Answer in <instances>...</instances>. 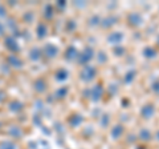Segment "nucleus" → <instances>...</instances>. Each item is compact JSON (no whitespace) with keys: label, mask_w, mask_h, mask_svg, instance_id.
<instances>
[{"label":"nucleus","mask_w":159,"mask_h":149,"mask_svg":"<svg viewBox=\"0 0 159 149\" xmlns=\"http://www.w3.org/2000/svg\"><path fill=\"white\" fill-rule=\"evenodd\" d=\"M97 74V69L94 68L93 65H85L81 72V80L82 81H92Z\"/></svg>","instance_id":"nucleus-1"},{"label":"nucleus","mask_w":159,"mask_h":149,"mask_svg":"<svg viewBox=\"0 0 159 149\" xmlns=\"http://www.w3.org/2000/svg\"><path fill=\"white\" fill-rule=\"evenodd\" d=\"M93 55H94L93 48L86 47L81 53H78V63L80 64H88L93 59Z\"/></svg>","instance_id":"nucleus-2"},{"label":"nucleus","mask_w":159,"mask_h":149,"mask_svg":"<svg viewBox=\"0 0 159 149\" xmlns=\"http://www.w3.org/2000/svg\"><path fill=\"white\" fill-rule=\"evenodd\" d=\"M102 93H103V88L101 84H97L96 87H93L90 89V97L93 101H98L99 99L102 97Z\"/></svg>","instance_id":"nucleus-3"},{"label":"nucleus","mask_w":159,"mask_h":149,"mask_svg":"<svg viewBox=\"0 0 159 149\" xmlns=\"http://www.w3.org/2000/svg\"><path fill=\"white\" fill-rule=\"evenodd\" d=\"M154 113H155V107L151 105V104H147V105H145L142 108V112L141 115L143 118H146V120H150V118L154 116Z\"/></svg>","instance_id":"nucleus-4"},{"label":"nucleus","mask_w":159,"mask_h":149,"mask_svg":"<svg viewBox=\"0 0 159 149\" xmlns=\"http://www.w3.org/2000/svg\"><path fill=\"white\" fill-rule=\"evenodd\" d=\"M45 55L48 57H51V59H53V57H56L57 56V53H58V48L54 46V44H52V43H48L47 46H45Z\"/></svg>","instance_id":"nucleus-5"},{"label":"nucleus","mask_w":159,"mask_h":149,"mask_svg":"<svg viewBox=\"0 0 159 149\" xmlns=\"http://www.w3.org/2000/svg\"><path fill=\"white\" fill-rule=\"evenodd\" d=\"M129 22H130V26L139 27L143 23V17L139 13H131L130 16H129Z\"/></svg>","instance_id":"nucleus-6"},{"label":"nucleus","mask_w":159,"mask_h":149,"mask_svg":"<svg viewBox=\"0 0 159 149\" xmlns=\"http://www.w3.org/2000/svg\"><path fill=\"white\" fill-rule=\"evenodd\" d=\"M122 39H123V35H122V33H119V32H113L111 35H109L107 40H109V43L118 46V44L122 41Z\"/></svg>","instance_id":"nucleus-7"},{"label":"nucleus","mask_w":159,"mask_h":149,"mask_svg":"<svg viewBox=\"0 0 159 149\" xmlns=\"http://www.w3.org/2000/svg\"><path fill=\"white\" fill-rule=\"evenodd\" d=\"M6 47L9 49V51H12V52H16V51H19L17 41L15 40L13 37H11V36L6 39Z\"/></svg>","instance_id":"nucleus-8"},{"label":"nucleus","mask_w":159,"mask_h":149,"mask_svg":"<svg viewBox=\"0 0 159 149\" xmlns=\"http://www.w3.org/2000/svg\"><path fill=\"white\" fill-rule=\"evenodd\" d=\"M122 133H123V127L122 125H116V127L111 129L110 136L114 138V140H118V138L122 136Z\"/></svg>","instance_id":"nucleus-9"},{"label":"nucleus","mask_w":159,"mask_h":149,"mask_svg":"<svg viewBox=\"0 0 159 149\" xmlns=\"http://www.w3.org/2000/svg\"><path fill=\"white\" fill-rule=\"evenodd\" d=\"M8 63H9V65L17 67V68H20V67L23 65V61L20 60V59L16 56V55H11V56L8 57Z\"/></svg>","instance_id":"nucleus-10"},{"label":"nucleus","mask_w":159,"mask_h":149,"mask_svg":"<svg viewBox=\"0 0 159 149\" xmlns=\"http://www.w3.org/2000/svg\"><path fill=\"white\" fill-rule=\"evenodd\" d=\"M116 22H117V19L114 17V16H109L106 19H103V20H101V27L102 28H109V27L114 26Z\"/></svg>","instance_id":"nucleus-11"},{"label":"nucleus","mask_w":159,"mask_h":149,"mask_svg":"<svg viewBox=\"0 0 159 149\" xmlns=\"http://www.w3.org/2000/svg\"><path fill=\"white\" fill-rule=\"evenodd\" d=\"M65 57H66V60H73V59L78 57V52H77V49L74 48V47H69V48L66 49V55H65Z\"/></svg>","instance_id":"nucleus-12"},{"label":"nucleus","mask_w":159,"mask_h":149,"mask_svg":"<svg viewBox=\"0 0 159 149\" xmlns=\"http://www.w3.org/2000/svg\"><path fill=\"white\" fill-rule=\"evenodd\" d=\"M36 32H37V36L40 37V39H43L45 35L48 33V28H47V26L44 23H41V24H39L37 26V28H36Z\"/></svg>","instance_id":"nucleus-13"},{"label":"nucleus","mask_w":159,"mask_h":149,"mask_svg":"<svg viewBox=\"0 0 159 149\" xmlns=\"http://www.w3.org/2000/svg\"><path fill=\"white\" fill-rule=\"evenodd\" d=\"M45 87H47V84L43 79H39V80L34 83V89H36L37 92H44L45 91Z\"/></svg>","instance_id":"nucleus-14"},{"label":"nucleus","mask_w":159,"mask_h":149,"mask_svg":"<svg viewBox=\"0 0 159 149\" xmlns=\"http://www.w3.org/2000/svg\"><path fill=\"white\" fill-rule=\"evenodd\" d=\"M81 123H82V117L80 115H74V116H72L70 118H69V124H70L72 127H77Z\"/></svg>","instance_id":"nucleus-15"},{"label":"nucleus","mask_w":159,"mask_h":149,"mask_svg":"<svg viewBox=\"0 0 159 149\" xmlns=\"http://www.w3.org/2000/svg\"><path fill=\"white\" fill-rule=\"evenodd\" d=\"M143 55H145L147 59H152L157 56V51L151 47H147V48H145V51H143Z\"/></svg>","instance_id":"nucleus-16"},{"label":"nucleus","mask_w":159,"mask_h":149,"mask_svg":"<svg viewBox=\"0 0 159 149\" xmlns=\"http://www.w3.org/2000/svg\"><path fill=\"white\" fill-rule=\"evenodd\" d=\"M68 76H69V73H68V71H65V69H60V71L56 73V79L60 80V81L66 80Z\"/></svg>","instance_id":"nucleus-17"},{"label":"nucleus","mask_w":159,"mask_h":149,"mask_svg":"<svg viewBox=\"0 0 159 149\" xmlns=\"http://www.w3.org/2000/svg\"><path fill=\"white\" fill-rule=\"evenodd\" d=\"M29 55H31L29 57H31L33 61H36V60H39V59L41 57V51H40V49H37V48H33Z\"/></svg>","instance_id":"nucleus-18"},{"label":"nucleus","mask_w":159,"mask_h":149,"mask_svg":"<svg viewBox=\"0 0 159 149\" xmlns=\"http://www.w3.org/2000/svg\"><path fill=\"white\" fill-rule=\"evenodd\" d=\"M139 137H141V140H143V141H148L151 138V133L145 128V129H142V131H141V135H139Z\"/></svg>","instance_id":"nucleus-19"},{"label":"nucleus","mask_w":159,"mask_h":149,"mask_svg":"<svg viewBox=\"0 0 159 149\" xmlns=\"http://www.w3.org/2000/svg\"><path fill=\"white\" fill-rule=\"evenodd\" d=\"M66 92H68V88H61V89H58L57 91V97H60V99H62V97H65V95H66Z\"/></svg>","instance_id":"nucleus-20"},{"label":"nucleus","mask_w":159,"mask_h":149,"mask_svg":"<svg viewBox=\"0 0 159 149\" xmlns=\"http://www.w3.org/2000/svg\"><path fill=\"white\" fill-rule=\"evenodd\" d=\"M89 23H90V26H97V24H101V19L98 16H93L90 20H89Z\"/></svg>","instance_id":"nucleus-21"},{"label":"nucleus","mask_w":159,"mask_h":149,"mask_svg":"<svg viewBox=\"0 0 159 149\" xmlns=\"http://www.w3.org/2000/svg\"><path fill=\"white\" fill-rule=\"evenodd\" d=\"M2 149H16V147H15L12 142H3Z\"/></svg>","instance_id":"nucleus-22"},{"label":"nucleus","mask_w":159,"mask_h":149,"mask_svg":"<svg viewBox=\"0 0 159 149\" xmlns=\"http://www.w3.org/2000/svg\"><path fill=\"white\" fill-rule=\"evenodd\" d=\"M98 55H99V56H98V61L101 63V64H102V63H106V61H107V57L105 56V52H99Z\"/></svg>","instance_id":"nucleus-23"},{"label":"nucleus","mask_w":159,"mask_h":149,"mask_svg":"<svg viewBox=\"0 0 159 149\" xmlns=\"http://www.w3.org/2000/svg\"><path fill=\"white\" fill-rule=\"evenodd\" d=\"M134 74H135V72H129L126 74V77H125V81L126 83H130L131 80H134Z\"/></svg>","instance_id":"nucleus-24"},{"label":"nucleus","mask_w":159,"mask_h":149,"mask_svg":"<svg viewBox=\"0 0 159 149\" xmlns=\"http://www.w3.org/2000/svg\"><path fill=\"white\" fill-rule=\"evenodd\" d=\"M123 52H125V49H123L122 47H116V48H114V53H116L117 56H121Z\"/></svg>","instance_id":"nucleus-25"},{"label":"nucleus","mask_w":159,"mask_h":149,"mask_svg":"<svg viewBox=\"0 0 159 149\" xmlns=\"http://www.w3.org/2000/svg\"><path fill=\"white\" fill-rule=\"evenodd\" d=\"M152 91L159 93V81H155V83L152 84Z\"/></svg>","instance_id":"nucleus-26"},{"label":"nucleus","mask_w":159,"mask_h":149,"mask_svg":"<svg viewBox=\"0 0 159 149\" xmlns=\"http://www.w3.org/2000/svg\"><path fill=\"white\" fill-rule=\"evenodd\" d=\"M107 123H109V116L105 115V116H103V121L101 123V125H102V127H106V125H107Z\"/></svg>","instance_id":"nucleus-27"},{"label":"nucleus","mask_w":159,"mask_h":149,"mask_svg":"<svg viewBox=\"0 0 159 149\" xmlns=\"http://www.w3.org/2000/svg\"><path fill=\"white\" fill-rule=\"evenodd\" d=\"M3 32H4V26L0 23V35H3Z\"/></svg>","instance_id":"nucleus-28"},{"label":"nucleus","mask_w":159,"mask_h":149,"mask_svg":"<svg viewBox=\"0 0 159 149\" xmlns=\"http://www.w3.org/2000/svg\"><path fill=\"white\" fill-rule=\"evenodd\" d=\"M155 137H157V140L159 141V132H158V133H157V135H155Z\"/></svg>","instance_id":"nucleus-29"}]
</instances>
